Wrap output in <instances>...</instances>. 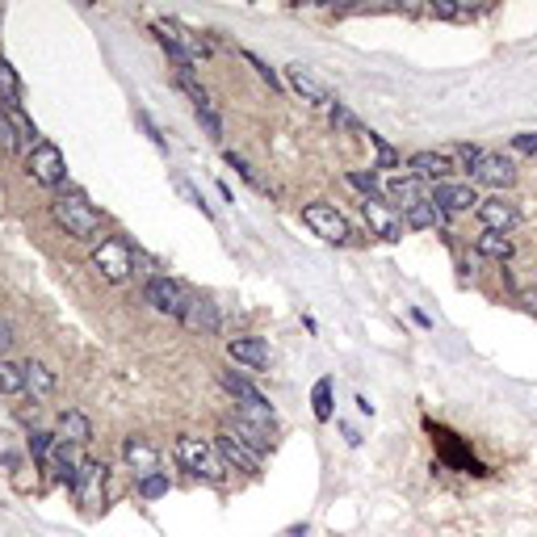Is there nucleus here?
<instances>
[{
    "label": "nucleus",
    "instance_id": "79ce46f5",
    "mask_svg": "<svg viewBox=\"0 0 537 537\" xmlns=\"http://www.w3.org/2000/svg\"><path fill=\"white\" fill-rule=\"evenodd\" d=\"M513 151H521V156H537V131H525L513 139Z\"/></svg>",
    "mask_w": 537,
    "mask_h": 537
},
{
    "label": "nucleus",
    "instance_id": "a211bd4d",
    "mask_svg": "<svg viewBox=\"0 0 537 537\" xmlns=\"http://www.w3.org/2000/svg\"><path fill=\"white\" fill-rule=\"evenodd\" d=\"M223 428H227L235 441H244L252 453H260V458L273 450V428H268V424H257V420H248V415H240V412H235Z\"/></svg>",
    "mask_w": 537,
    "mask_h": 537
},
{
    "label": "nucleus",
    "instance_id": "ddd939ff",
    "mask_svg": "<svg viewBox=\"0 0 537 537\" xmlns=\"http://www.w3.org/2000/svg\"><path fill=\"white\" fill-rule=\"evenodd\" d=\"M470 181L478 185H491L496 194L500 189H508V185L516 181V164L508 156H496V151H483V156L475 159V168H470Z\"/></svg>",
    "mask_w": 537,
    "mask_h": 537
},
{
    "label": "nucleus",
    "instance_id": "49530a36",
    "mask_svg": "<svg viewBox=\"0 0 537 537\" xmlns=\"http://www.w3.org/2000/svg\"><path fill=\"white\" fill-rule=\"evenodd\" d=\"M521 303H525V311H533V315H537V290H525V294H521Z\"/></svg>",
    "mask_w": 537,
    "mask_h": 537
},
{
    "label": "nucleus",
    "instance_id": "1a4fd4ad",
    "mask_svg": "<svg viewBox=\"0 0 537 537\" xmlns=\"http://www.w3.org/2000/svg\"><path fill=\"white\" fill-rule=\"evenodd\" d=\"M105 487H110V466L97 462V458H85V466H80V475L72 483L76 504L88 508V513H97L101 504H105Z\"/></svg>",
    "mask_w": 537,
    "mask_h": 537
},
{
    "label": "nucleus",
    "instance_id": "cd10ccee",
    "mask_svg": "<svg viewBox=\"0 0 537 537\" xmlns=\"http://www.w3.org/2000/svg\"><path fill=\"white\" fill-rule=\"evenodd\" d=\"M177 88H181L185 97L194 101V110H214V101H210V93L202 88V80L194 76V68H185V72H177Z\"/></svg>",
    "mask_w": 537,
    "mask_h": 537
},
{
    "label": "nucleus",
    "instance_id": "8fccbe9b",
    "mask_svg": "<svg viewBox=\"0 0 537 537\" xmlns=\"http://www.w3.org/2000/svg\"><path fill=\"white\" fill-rule=\"evenodd\" d=\"M0 22H5V13H0Z\"/></svg>",
    "mask_w": 537,
    "mask_h": 537
},
{
    "label": "nucleus",
    "instance_id": "6e6552de",
    "mask_svg": "<svg viewBox=\"0 0 537 537\" xmlns=\"http://www.w3.org/2000/svg\"><path fill=\"white\" fill-rule=\"evenodd\" d=\"M303 223L311 227V235L323 240V244H349V240H353L349 219H344L332 202H311V206H303Z\"/></svg>",
    "mask_w": 537,
    "mask_h": 537
},
{
    "label": "nucleus",
    "instance_id": "f8f14e48",
    "mask_svg": "<svg viewBox=\"0 0 537 537\" xmlns=\"http://www.w3.org/2000/svg\"><path fill=\"white\" fill-rule=\"evenodd\" d=\"M407 172L420 177V181L432 189V185H441V181H453L458 164H453L450 151H415V156L407 159Z\"/></svg>",
    "mask_w": 537,
    "mask_h": 537
},
{
    "label": "nucleus",
    "instance_id": "473e14b6",
    "mask_svg": "<svg viewBox=\"0 0 537 537\" xmlns=\"http://www.w3.org/2000/svg\"><path fill=\"white\" fill-rule=\"evenodd\" d=\"M13 118V126H17V139H22V151H34L42 139H38V126L25 118V110H5Z\"/></svg>",
    "mask_w": 537,
    "mask_h": 537
},
{
    "label": "nucleus",
    "instance_id": "7c9ffc66",
    "mask_svg": "<svg viewBox=\"0 0 537 537\" xmlns=\"http://www.w3.org/2000/svg\"><path fill=\"white\" fill-rule=\"evenodd\" d=\"M344 181L353 185V189H361V194H366V202H387V189H382V181L374 177V172H349Z\"/></svg>",
    "mask_w": 537,
    "mask_h": 537
},
{
    "label": "nucleus",
    "instance_id": "c85d7f7f",
    "mask_svg": "<svg viewBox=\"0 0 537 537\" xmlns=\"http://www.w3.org/2000/svg\"><path fill=\"white\" fill-rule=\"evenodd\" d=\"M25 391V369L9 357H0V395H22Z\"/></svg>",
    "mask_w": 537,
    "mask_h": 537
},
{
    "label": "nucleus",
    "instance_id": "423d86ee",
    "mask_svg": "<svg viewBox=\"0 0 537 537\" xmlns=\"http://www.w3.org/2000/svg\"><path fill=\"white\" fill-rule=\"evenodd\" d=\"M134 260H139V257H134V248L126 244L123 235H110V240H101V244L93 248V268H97L105 281H114V286L131 278Z\"/></svg>",
    "mask_w": 537,
    "mask_h": 537
},
{
    "label": "nucleus",
    "instance_id": "f704fd0d",
    "mask_svg": "<svg viewBox=\"0 0 537 537\" xmlns=\"http://www.w3.org/2000/svg\"><path fill=\"white\" fill-rule=\"evenodd\" d=\"M134 487H139V496H143V500H159V496H168V475H164V470H156V475L139 478Z\"/></svg>",
    "mask_w": 537,
    "mask_h": 537
},
{
    "label": "nucleus",
    "instance_id": "20e7f679",
    "mask_svg": "<svg viewBox=\"0 0 537 537\" xmlns=\"http://www.w3.org/2000/svg\"><path fill=\"white\" fill-rule=\"evenodd\" d=\"M219 382H223V391L232 395L235 403H240V415H248V420H257V424H278V412H273V403L265 399V395L252 387V382L240 374V369H223L219 374Z\"/></svg>",
    "mask_w": 537,
    "mask_h": 537
},
{
    "label": "nucleus",
    "instance_id": "412c9836",
    "mask_svg": "<svg viewBox=\"0 0 537 537\" xmlns=\"http://www.w3.org/2000/svg\"><path fill=\"white\" fill-rule=\"evenodd\" d=\"M185 328H194V332H206V336H219L223 332V315H219V306L210 303V298H189V306H185V319H181Z\"/></svg>",
    "mask_w": 537,
    "mask_h": 537
},
{
    "label": "nucleus",
    "instance_id": "37998d69",
    "mask_svg": "<svg viewBox=\"0 0 537 537\" xmlns=\"http://www.w3.org/2000/svg\"><path fill=\"white\" fill-rule=\"evenodd\" d=\"M139 126H143V131H147V134H151V143H156V147H168V143H164V134H159V126H156V123H151V118H147V114H143V110H139Z\"/></svg>",
    "mask_w": 537,
    "mask_h": 537
},
{
    "label": "nucleus",
    "instance_id": "2f4dec72",
    "mask_svg": "<svg viewBox=\"0 0 537 537\" xmlns=\"http://www.w3.org/2000/svg\"><path fill=\"white\" fill-rule=\"evenodd\" d=\"M311 412H315L319 424H328L332 420V378L315 382V391H311Z\"/></svg>",
    "mask_w": 537,
    "mask_h": 537
},
{
    "label": "nucleus",
    "instance_id": "72a5a7b5",
    "mask_svg": "<svg viewBox=\"0 0 537 537\" xmlns=\"http://www.w3.org/2000/svg\"><path fill=\"white\" fill-rule=\"evenodd\" d=\"M0 151H5V156H17V151H22L17 126H13V118L5 114V105H0Z\"/></svg>",
    "mask_w": 537,
    "mask_h": 537
},
{
    "label": "nucleus",
    "instance_id": "5701e85b",
    "mask_svg": "<svg viewBox=\"0 0 537 537\" xmlns=\"http://www.w3.org/2000/svg\"><path fill=\"white\" fill-rule=\"evenodd\" d=\"M123 458H126V466L134 470V478H147V475H156V470H159V450L151 445V441H143V437L126 441Z\"/></svg>",
    "mask_w": 537,
    "mask_h": 537
},
{
    "label": "nucleus",
    "instance_id": "393cba45",
    "mask_svg": "<svg viewBox=\"0 0 537 537\" xmlns=\"http://www.w3.org/2000/svg\"><path fill=\"white\" fill-rule=\"evenodd\" d=\"M25 369V395H34V399H47L55 391V369L47 361H22Z\"/></svg>",
    "mask_w": 537,
    "mask_h": 537
},
{
    "label": "nucleus",
    "instance_id": "9d476101",
    "mask_svg": "<svg viewBox=\"0 0 537 537\" xmlns=\"http://www.w3.org/2000/svg\"><path fill=\"white\" fill-rule=\"evenodd\" d=\"M478 223L487 227V232H513L516 223H521V210H516L513 197H504V194H491V197H478V206H475Z\"/></svg>",
    "mask_w": 537,
    "mask_h": 537
},
{
    "label": "nucleus",
    "instance_id": "7ed1b4c3",
    "mask_svg": "<svg viewBox=\"0 0 537 537\" xmlns=\"http://www.w3.org/2000/svg\"><path fill=\"white\" fill-rule=\"evenodd\" d=\"M172 458L181 470H189L194 478H219L223 475V462L214 445L206 437H194V432H181V437L172 441Z\"/></svg>",
    "mask_w": 537,
    "mask_h": 537
},
{
    "label": "nucleus",
    "instance_id": "de8ad7c7",
    "mask_svg": "<svg viewBox=\"0 0 537 537\" xmlns=\"http://www.w3.org/2000/svg\"><path fill=\"white\" fill-rule=\"evenodd\" d=\"M341 432H344V441H349V445H361V437H357V428H349V424H341Z\"/></svg>",
    "mask_w": 537,
    "mask_h": 537
},
{
    "label": "nucleus",
    "instance_id": "bb28decb",
    "mask_svg": "<svg viewBox=\"0 0 537 537\" xmlns=\"http://www.w3.org/2000/svg\"><path fill=\"white\" fill-rule=\"evenodd\" d=\"M0 105L5 110H22V80L13 72V63L0 55Z\"/></svg>",
    "mask_w": 537,
    "mask_h": 537
},
{
    "label": "nucleus",
    "instance_id": "4be33fe9",
    "mask_svg": "<svg viewBox=\"0 0 537 537\" xmlns=\"http://www.w3.org/2000/svg\"><path fill=\"white\" fill-rule=\"evenodd\" d=\"M55 441H68V445H80V450H85L88 441H93V420H88L85 412L68 407V412H59V420H55Z\"/></svg>",
    "mask_w": 537,
    "mask_h": 537
},
{
    "label": "nucleus",
    "instance_id": "4468645a",
    "mask_svg": "<svg viewBox=\"0 0 537 537\" xmlns=\"http://www.w3.org/2000/svg\"><path fill=\"white\" fill-rule=\"evenodd\" d=\"M428 202H437L445 214H466V210L478 206V194H475V185H466V181H441L428 189Z\"/></svg>",
    "mask_w": 537,
    "mask_h": 537
},
{
    "label": "nucleus",
    "instance_id": "a878e982",
    "mask_svg": "<svg viewBox=\"0 0 537 537\" xmlns=\"http://www.w3.org/2000/svg\"><path fill=\"white\" fill-rule=\"evenodd\" d=\"M475 257H483V260H513V235L483 232L475 240Z\"/></svg>",
    "mask_w": 537,
    "mask_h": 537
},
{
    "label": "nucleus",
    "instance_id": "f03ea898",
    "mask_svg": "<svg viewBox=\"0 0 537 537\" xmlns=\"http://www.w3.org/2000/svg\"><path fill=\"white\" fill-rule=\"evenodd\" d=\"M50 219L59 232H68L72 240H97L101 232V210H93L80 194H59L50 202Z\"/></svg>",
    "mask_w": 537,
    "mask_h": 537
},
{
    "label": "nucleus",
    "instance_id": "c756f323",
    "mask_svg": "<svg viewBox=\"0 0 537 537\" xmlns=\"http://www.w3.org/2000/svg\"><path fill=\"white\" fill-rule=\"evenodd\" d=\"M328 118H332V126H336V131H349V134H361V139H369V131L361 126V118H357L349 105H341V101L328 110Z\"/></svg>",
    "mask_w": 537,
    "mask_h": 537
},
{
    "label": "nucleus",
    "instance_id": "ea45409f",
    "mask_svg": "<svg viewBox=\"0 0 537 537\" xmlns=\"http://www.w3.org/2000/svg\"><path fill=\"white\" fill-rule=\"evenodd\" d=\"M177 189H181V194L189 197V206H197V210H202V214H206V219H214V210H210V202H206V197H202V194H197V189H194V185H189V181H185V177H177Z\"/></svg>",
    "mask_w": 537,
    "mask_h": 537
},
{
    "label": "nucleus",
    "instance_id": "dca6fc26",
    "mask_svg": "<svg viewBox=\"0 0 537 537\" xmlns=\"http://www.w3.org/2000/svg\"><path fill=\"white\" fill-rule=\"evenodd\" d=\"M382 189H387V206L391 210H412V206H420V202H428V185L420 181V177H412V172L382 181Z\"/></svg>",
    "mask_w": 537,
    "mask_h": 537
},
{
    "label": "nucleus",
    "instance_id": "2eb2a0df",
    "mask_svg": "<svg viewBox=\"0 0 537 537\" xmlns=\"http://www.w3.org/2000/svg\"><path fill=\"white\" fill-rule=\"evenodd\" d=\"M227 357L240 369H248V374H260L273 361V353H268V344L260 336H235V341H227Z\"/></svg>",
    "mask_w": 537,
    "mask_h": 537
},
{
    "label": "nucleus",
    "instance_id": "0eeeda50",
    "mask_svg": "<svg viewBox=\"0 0 537 537\" xmlns=\"http://www.w3.org/2000/svg\"><path fill=\"white\" fill-rule=\"evenodd\" d=\"M143 298H147V306H151V311H159V315L185 319V306H189V298H194V294L185 290L181 281H172V278H164V273H156V278H147Z\"/></svg>",
    "mask_w": 537,
    "mask_h": 537
},
{
    "label": "nucleus",
    "instance_id": "c9c22d12",
    "mask_svg": "<svg viewBox=\"0 0 537 537\" xmlns=\"http://www.w3.org/2000/svg\"><path fill=\"white\" fill-rule=\"evenodd\" d=\"M369 143H374V151H378V164H374V168H399V164H403V156L395 151L391 143H387V139H382V134L369 131Z\"/></svg>",
    "mask_w": 537,
    "mask_h": 537
},
{
    "label": "nucleus",
    "instance_id": "a18cd8bd",
    "mask_svg": "<svg viewBox=\"0 0 537 537\" xmlns=\"http://www.w3.org/2000/svg\"><path fill=\"white\" fill-rule=\"evenodd\" d=\"M432 13H437V17H462V9H453V5H432Z\"/></svg>",
    "mask_w": 537,
    "mask_h": 537
},
{
    "label": "nucleus",
    "instance_id": "6ab92c4d",
    "mask_svg": "<svg viewBox=\"0 0 537 537\" xmlns=\"http://www.w3.org/2000/svg\"><path fill=\"white\" fill-rule=\"evenodd\" d=\"M80 466H85V450H80V445H68V441H55V450H50V458H47L42 470H50L59 483L72 487L76 475H80Z\"/></svg>",
    "mask_w": 537,
    "mask_h": 537
},
{
    "label": "nucleus",
    "instance_id": "09e8293b",
    "mask_svg": "<svg viewBox=\"0 0 537 537\" xmlns=\"http://www.w3.org/2000/svg\"><path fill=\"white\" fill-rule=\"evenodd\" d=\"M412 319H415V323H420V328H432V319H428L424 311H415V306H412Z\"/></svg>",
    "mask_w": 537,
    "mask_h": 537
},
{
    "label": "nucleus",
    "instance_id": "39448f33",
    "mask_svg": "<svg viewBox=\"0 0 537 537\" xmlns=\"http://www.w3.org/2000/svg\"><path fill=\"white\" fill-rule=\"evenodd\" d=\"M25 172H30V181L42 185V189H59V185L68 181V159H63V151L50 143V139H42L34 151H25Z\"/></svg>",
    "mask_w": 537,
    "mask_h": 537
},
{
    "label": "nucleus",
    "instance_id": "58836bf2",
    "mask_svg": "<svg viewBox=\"0 0 537 537\" xmlns=\"http://www.w3.org/2000/svg\"><path fill=\"white\" fill-rule=\"evenodd\" d=\"M240 55H244L248 63H252V72H257L260 80H265V85L273 88V93H281V80H278V72H273V68H268V63L260 59V55H252V50H240Z\"/></svg>",
    "mask_w": 537,
    "mask_h": 537
},
{
    "label": "nucleus",
    "instance_id": "c03bdc74",
    "mask_svg": "<svg viewBox=\"0 0 537 537\" xmlns=\"http://www.w3.org/2000/svg\"><path fill=\"white\" fill-rule=\"evenodd\" d=\"M13 349V328H9V319H0V357H9Z\"/></svg>",
    "mask_w": 537,
    "mask_h": 537
},
{
    "label": "nucleus",
    "instance_id": "b1692460",
    "mask_svg": "<svg viewBox=\"0 0 537 537\" xmlns=\"http://www.w3.org/2000/svg\"><path fill=\"white\" fill-rule=\"evenodd\" d=\"M450 214L437 206V202H420V206L403 210V227H412V232H428V227H445Z\"/></svg>",
    "mask_w": 537,
    "mask_h": 537
},
{
    "label": "nucleus",
    "instance_id": "e433bc0d",
    "mask_svg": "<svg viewBox=\"0 0 537 537\" xmlns=\"http://www.w3.org/2000/svg\"><path fill=\"white\" fill-rule=\"evenodd\" d=\"M50 450H55V432H30V458H34V466H47Z\"/></svg>",
    "mask_w": 537,
    "mask_h": 537
},
{
    "label": "nucleus",
    "instance_id": "f3484780",
    "mask_svg": "<svg viewBox=\"0 0 537 537\" xmlns=\"http://www.w3.org/2000/svg\"><path fill=\"white\" fill-rule=\"evenodd\" d=\"M361 210H366L369 232L378 235V240H387V244H399L403 240V214L399 210H391L387 202H361Z\"/></svg>",
    "mask_w": 537,
    "mask_h": 537
},
{
    "label": "nucleus",
    "instance_id": "9b49d317",
    "mask_svg": "<svg viewBox=\"0 0 537 537\" xmlns=\"http://www.w3.org/2000/svg\"><path fill=\"white\" fill-rule=\"evenodd\" d=\"M214 453H219V462L227 466V470H244V475H260V466H265V458L248 450L244 441H235L227 428L214 437Z\"/></svg>",
    "mask_w": 537,
    "mask_h": 537
},
{
    "label": "nucleus",
    "instance_id": "f257e3e1",
    "mask_svg": "<svg viewBox=\"0 0 537 537\" xmlns=\"http://www.w3.org/2000/svg\"><path fill=\"white\" fill-rule=\"evenodd\" d=\"M151 34H156V42L164 47V55L177 63V72H185V68H194L197 72V68L214 55L210 38L189 30V25L177 22V17H156V22H151Z\"/></svg>",
    "mask_w": 537,
    "mask_h": 537
},
{
    "label": "nucleus",
    "instance_id": "4c0bfd02",
    "mask_svg": "<svg viewBox=\"0 0 537 537\" xmlns=\"http://www.w3.org/2000/svg\"><path fill=\"white\" fill-rule=\"evenodd\" d=\"M227 164H232V168H235V172H240V177H244V181H248V185H252V189H260V194H268V185H265V181H260L257 172H252V164H248V159H244V156H235V151H227Z\"/></svg>",
    "mask_w": 537,
    "mask_h": 537
},
{
    "label": "nucleus",
    "instance_id": "aec40b11",
    "mask_svg": "<svg viewBox=\"0 0 537 537\" xmlns=\"http://www.w3.org/2000/svg\"><path fill=\"white\" fill-rule=\"evenodd\" d=\"M286 80H290V88L298 93V97L311 101V105H319V110H332V105H336L332 88L323 85V80H315L306 68H286Z\"/></svg>",
    "mask_w": 537,
    "mask_h": 537
},
{
    "label": "nucleus",
    "instance_id": "a19ab883",
    "mask_svg": "<svg viewBox=\"0 0 537 537\" xmlns=\"http://www.w3.org/2000/svg\"><path fill=\"white\" fill-rule=\"evenodd\" d=\"M197 123H202V131H206L210 139H214V143L223 139V118H219L214 110H197Z\"/></svg>",
    "mask_w": 537,
    "mask_h": 537
}]
</instances>
